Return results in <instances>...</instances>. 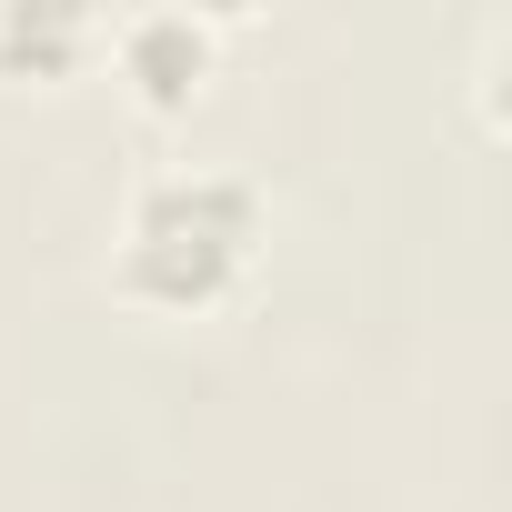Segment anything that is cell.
Returning a JSON list of instances; mask_svg holds the SVG:
<instances>
[{
  "mask_svg": "<svg viewBox=\"0 0 512 512\" xmlns=\"http://www.w3.org/2000/svg\"><path fill=\"white\" fill-rule=\"evenodd\" d=\"M262 241H272V201H262V181H251L241 161H161L121 201L111 292L131 312L201 322V312H221L251 282Z\"/></svg>",
  "mask_w": 512,
  "mask_h": 512,
  "instance_id": "6da1fadb",
  "label": "cell"
},
{
  "mask_svg": "<svg viewBox=\"0 0 512 512\" xmlns=\"http://www.w3.org/2000/svg\"><path fill=\"white\" fill-rule=\"evenodd\" d=\"M101 41H111V61H121V81H131L141 111H191L201 81H211V61H221V21L181 11V0H141V11H121Z\"/></svg>",
  "mask_w": 512,
  "mask_h": 512,
  "instance_id": "7a4b0ae2",
  "label": "cell"
},
{
  "mask_svg": "<svg viewBox=\"0 0 512 512\" xmlns=\"http://www.w3.org/2000/svg\"><path fill=\"white\" fill-rule=\"evenodd\" d=\"M91 41H101V21L71 11V0H0V61L11 71H71Z\"/></svg>",
  "mask_w": 512,
  "mask_h": 512,
  "instance_id": "3957f363",
  "label": "cell"
}]
</instances>
